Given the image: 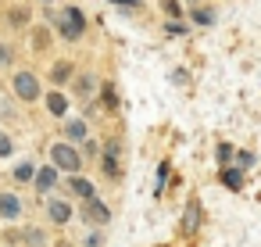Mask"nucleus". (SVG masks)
<instances>
[{
    "label": "nucleus",
    "instance_id": "obj_1",
    "mask_svg": "<svg viewBox=\"0 0 261 247\" xmlns=\"http://www.w3.org/2000/svg\"><path fill=\"white\" fill-rule=\"evenodd\" d=\"M50 165L61 168V172H68V176H79V168H83V154H79L72 143H54V147H50Z\"/></svg>",
    "mask_w": 261,
    "mask_h": 247
},
{
    "label": "nucleus",
    "instance_id": "obj_2",
    "mask_svg": "<svg viewBox=\"0 0 261 247\" xmlns=\"http://www.w3.org/2000/svg\"><path fill=\"white\" fill-rule=\"evenodd\" d=\"M58 29H61V36H65V40H79V36H83V29H86L83 11H79V8H65V11L58 15Z\"/></svg>",
    "mask_w": 261,
    "mask_h": 247
},
{
    "label": "nucleus",
    "instance_id": "obj_3",
    "mask_svg": "<svg viewBox=\"0 0 261 247\" xmlns=\"http://www.w3.org/2000/svg\"><path fill=\"white\" fill-rule=\"evenodd\" d=\"M79 215H83V222H90V226H97V229L111 222V208H108L100 197H90V201H83Z\"/></svg>",
    "mask_w": 261,
    "mask_h": 247
},
{
    "label": "nucleus",
    "instance_id": "obj_4",
    "mask_svg": "<svg viewBox=\"0 0 261 247\" xmlns=\"http://www.w3.org/2000/svg\"><path fill=\"white\" fill-rule=\"evenodd\" d=\"M47 222H54V226L72 222V204H68L65 197H50V201H47Z\"/></svg>",
    "mask_w": 261,
    "mask_h": 247
},
{
    "label": "nucleus",
    "instance_id": "obj_5",
    "mask_svg": "<svg viewBox=\"0 0 261 247\" xmlns=\"http://www.w3.org/2000/svg\"><path fill=\"white\" fill-rule=\"evenodd\" d=\"M22 211H25V204H22L18 193H0V218L4 222H18Z\"/></svg>",
    "mask_w": 261,
    "mask_h": 247
},
{
    "label": "nucleus",
    "instance_id": "obj_6",
    "mask_svg": "<svg viewBox=\"0 0 261 247\" xmlns=\"http://www.w3.org/2000/svg\"><path fill=\"white\" fill-rule=\"evenodd\" d=\"M15 93H18L22 101H36V97H40L36 76H33V72H18V76H15Z\"/></svg>",
    "mask_w": 261,
    "mask_h": 247
},
{
    "label": "nucleus",
    "instance_id": "obj_7",
    "mask_svg": "<svg viewBox=\"0 0 261 247\" xmlns=\"http://www.w3.org/2000/svg\"><path fill=\"white\" fill-rule=\"evenodd\" d=\"M100 165H104V172H108L111 179H118V176H122V147H118V143H108Z\"/></svg>",
    "mask_w": 261,
    "mask_h": 247
},
{
    "label": "nucleus",
    "instance_id": "obj_8",
    "mask_svg": "<svg viewBox=\"0 0 261 247\" xmlns=\"http://www.w3.org/2000/svg\"><path fill=\"white\" fill-rule=\"evenodd\" d=\"M65 190H68L72 197H79V201L97 197V190H93V183H90L86 176H68V179H65Z\"/></svg>",
    "mask_w": 261,
    "mask_h": 247
},
{
    "label": "nucleus",
    "instance_id": "obj_9",
    "mask_svg": "<svg viewBox=\"0 0 261 247\" xmlns=\"http://www.w3.org/2000/svg\"><path fill=\"white\" fill-rule=\"evenodd\" d=\"M33 186H36V193H50V190L58 186V168H54V165L40 168V172H36V179H33Z\"/></svg>",
    "mask_w": 261,
    "mask_h": 247
},
{
    "label": "nucleus",
    "instance_id": "obj_10",
    "mask_svg": "<svg viewBox=\"0 0 261 247\" xmlns=\"http://www.w3.org/2000/svg\"><path fill=\"white\" fill-rule=\"evenodd\" d=\"M65 136H68V143H79V140L86 143V140H90V129H86V122H83V118H75V122H68V126H65Z\"/></svg>",
    "mask_w": 261,
    "mask_h": 247
},
{
    "label": "nucleus",
    "instance_id": "obj_11",
    "mask_svg": "<svg viewBox=\"0 0 261 247\" xmlns=\"http://www.w3.org/2000/svg\"><path fill=\"white\" fill-rule=\"evenodd\" d=\"M222 186H229V190H243V168L225 165V168H222Z\"/></svg>",
    "mask_w": 261,
    "mask_h": 247
},
{
    "label": "nucleus",
    "instance_id": "obj_12",
    "mask_svg": "<svg viewBox=\"0 0 261 247\" xmlns=\"http://www.w3.org/2000/svg\"><path fill=\"white\" fill-rule=\"evenodd\" d=\"M22 240H25V247H47V233H43L40 226H25Z\"/></svg>",
    "mask_w": 261,
    "mask_h": 247
},
{
    "label": "nucleus",
    "instance_id": "obj_13",
    "mask_svg": "<svg viewBox=\"0 0 261 247\" xmlns=\"http://www.w3.org/2000/svg\"><path fill=\"white\" fill-rule=\"evenodd\" d=\"M197 226H200V204H197V201H190V204H186V218H182V229H186V233H193Z\"/></svg>",
    "mask_w": 261,
    "mask_h": 247
},
{
    "label": "nucleus",
    "instance_id": "obj_14",
    "mask_svg": "<svg viewBox=\"0 0 261 247\" xmlns=\"http://www.w3.org/2000/svg\"><path fill=\"white\" fill-rule=\"evenodd\" d=\"M47 111H50V115H65V111H68V101H65L61 93H50V97H47Z\"/></svg>",
    "mask_w": 261,
    "mask_h": 247
},
{
    "label": "nucleus",
    "instance_id": "obj_15",
    "mask_svg": "<svg viewBox=\"0 0 261 247\" xmlns=\"http://www.w3.org/2000/svg\"><path fill=\"white\" fill-rule=\"evenodd\" d=\"M15 179H18V183H29V179H36V165H33V161H22V165H15Z\"/></svg>",
    "mask_w": 261,
    "mask_h": 247
},
{
    "label": "nucleus",
    "instance_id": "obj_16",
    "mask_svg": "<svg viewBox=\"0 0 261 247\" xmlns=\"http://www.w3.org/2000/svg\"><path fill=\"white\" fill-rule=\"evenodd\" d=\"M215 158H218V161H222V168H225V165H229V161L236 158V151H232V143H218V147H215Z\"/></svg>",
    "mask_w": 261,
    "mask_h": 247
},
{
    "label": "nucleus",
    "instance_id": "obj_17",
    "mask_svg": "<svg viewBox=\"0 0 261 247\" xmlns=\"http://www.w3.org/2000/svg\"><path fill=\"white\" fill-rule=\"evenodd\" d=\"M50 76H54V83H65V79L72 76V65H68V61H58V65L50 68Z\"/></svg>",
    "mask_w": 261,
    "mask_h": 247
},
{
    "label": "nucleus",
    "instance_id": "obj_18",
    "mask_svg": "<svg viewBox=\"0 0 261 247\" xmlns=\"http://www.w3.org/2000/svg\"><path fill=\"white\" fill-rule=\"evenodd\" d=\"M254 165V151H236V168H250Z\"/></svg>",
    "mask_w": 261,
    "mask_h": 247
},
{
    "label": "nucleus",
    "instance_id": "obj_19",
    "mask_svg": "<svg viewBox=\"0 0 261 247\" xmlns=\"http://www.w3.org/2000/svg\"><path fill=\"white\" fill-rule=\"evenodd\" d=\"M100 97H104V108H118V93H115L111 86H104V90H100Z\"/></svg>",
    "mask_w": 261,
    "mask_h": 247
},
{
    "label": "nucleus",
    "instance_id": "obj_20",
    "mask_svg": "<svg viewBox=\"0 0 261 247\" xmlns=\"http://www.w3.org/2000/svg\"><path fill=\"white\" fill-rule=\"evenodd\" d=\"M83 247H104V233H100V229H93V233L83 240Z\"/></svg>",
    "mask_w": 261,
    "mask_h": 247
},
{
    "label": "nucleus",
    "instance_id": "obj_21",
    "mask_svg": "<svg viewBox=\"0 0 261 247\" xmlns=\"http://www.w3.org/2000/svg\"><path fill=\"white\" fill-rule=\"evenodd\" d=\"M11 151H15L11 136H8V133H0V158H11Z\"/></svg>",
    "mask_w": 261,
    "mask_h": 247
},
{
    "label": "nucleus",
    "instance_id": "obj_22",
    "mask_svg": "<svg viewBox=\"0 0 261 247\" xmlns=\"http://www.w3.org/2000/svg\"><path fill=\"white\" fill-rule=\"evenodd\" d=\"M193 22H200V26H211V22H215V15H211V11H204V8H197V11H193Z\"/></svg>",
    "mask_w": 261,
    "mask_h": 247
},
{
    "label": "nucleus",
    "instance_id": "obj_23",
    "mask_svg": "<svg viewBox=\"0 0 261 247\" xmlns=\"http://www.w3.org/2000/svg\"><path fill=\"white\" fill-rule=\"evenodd\" d=\"M161 8L168 11V18H175V15H182V11H179V0H161Z\"/></svg>",
    "mask_w": 261,
    "mask_h": 247
},
{
    "label": "nucleus",
    "instance_id": "obj_24",
    "mask_svg": "<svg viewBox=\"0 0 261 247\" xmlns=\"http://www.w3.org/2000/svg\"><path fill=\"white\" fill-rule=\"evenodd\" d=\"M90 90H93V79L83 76V79H79V93H90Z\"/></svg>",
    "mask_w": 261,
    "mask_h": 247
},
{
    "label": "nucleus",
    "instance_id": "obj_25",
    "mask_svg": "<svg viewBox=\"0 0 261 247\" xmlns=\"http://www.w3.org/2000/svg\"><path fill=\"white\" fill-rule=\"evenodd\" d=\"M83 151H86L83 158H97V143H93V140H86V143H83Z\"/></svg>",
    "mask_w": 261,
    "mask_h": 247
},
{
    "label": "nucleus",
    "instance_id": "obj_26",
    "mask_svg": "<svg viewBox=\"0 0 261 247\" xmlns=\"http://www.w3.org/2000/svg\"><path fill=\"white\" fill-rule=\"evenodd\" d=\"M111 4H122V8H136L140 0H111Z\"/></svg>",
    "mask_w": 261,
    "mask_h": 247
},
{
    "label": "nucleus",
    "instance_id": "obj_27",
    "mask_svg": "<svg viewBox=\"0 0 261 247\" xmlns=\"http://www.w3.org/2000/svg\"><path fill=\"white\" fill-rule=\"evenodd\" d=\"M8 58H11V54H8V51H4V47H0V61H8Z\"/></svg>",
    "mask_w": 261,
    "mask_h": 247
},
{
    "label": "nucleus",
    "instance_id": "obj_28",
    "mask_svg": "<svg viewBox=\"0 0 261 247\" xmlns=\"http://www.w3.org/2000/svg\"><path fill=\"white\" fill-rule=\"evenodd\" d=\"M61 247H68V243H61Z\"/></svg>",
    "mask_w": 261,
    "mask_h": 247
}]
</instances>
